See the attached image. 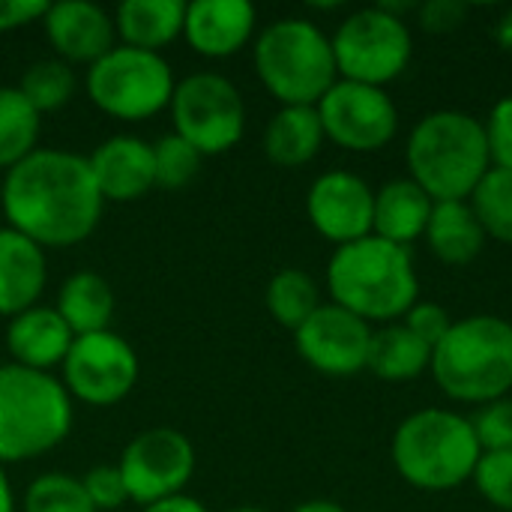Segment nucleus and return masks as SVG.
I'll list each match as a JSON object with an SVG mask.
<instances>
[{
    "label": "nucleus",
    "instance_id": "nucleus-1",
    "mask_svg": "<svg viewBox=\"0 0 512 512\" xmlns=\"http://www.w3.org/2000/svg\"><path fill=\"white\" fill-rule=\"evenodd\" d=\"M102 207L105 198L81 153L39 147L3 174L0 210L9 228L42 249L84 243L96 231Z\"/></svg>",
    "mask_w": 512,
    "mask_h": 512
},
{
    "label": "nucleus",
    "instance_id": "nucleus-2",
    "mask_svg": "<svg viewBox=\"0 0 512 512\" xmlns=\"http://www.w3.org/2000/svg\"><path fill=\"white\" fill-rule=\"evenodd\" d=\"M327 291L336 306L366 324H396L420 300V276L411 249L369 234L336 246L327 264Z\"/></svg>",
    "mask_w": 512,
    "mask_h": 512
},
{
    "label": "nucleus",
    "instance_id": "nucleus-3",
    "mask_svg": "<svg viewBox=\"0 0 512 512\" xmlns=\"http://www.w3.org/2000/svg\"><path fill=\"white\" fill-rule=\"evenodd\" d=\"M405 165L432 201H468L492 168L483 120L459 108L426 114L408 135Z\"/></svg>",
    "mask_w": 512,
    "mask_h": 512
},
{
    "label": "nucleus",
    "instance_id": "nucleus-4",
    "mask_svg": "<svg viewBox=\"0 0 512 512\" xmlns=\"http://www.w3.org/2000/svg\"><path fill=\"white\" fill-rule=\"evenodd\" d=\"M429 375L438 390L462 405H489L512 390V324L498 315L453 321L432 351Z\"/></svg>",
    "mask_w": 512,
    "mask_h": 512
},
{
    "label": "nucleus",
    "instance_id": "nucleus-5",
    "mask_svg": "<svg viewBox=\"0 0 512 512\" xmlns=\"http://www.w3.org/2000/svg\"><path fill=\"white\" fill-rule=\"evenodd\" d=\"M390 456L408 486L453 492L474 477L483 447L471 417L450 408H420L396 426Z\"/></svg>",
    "mask_w": 512,
    "mask_h": 512
},
{
    "label": "nucleus",
    "instance_id": "nucleus-6",
    "mask_svg": "<svg viewBox=\"0 0 512 512\" xmlns=\"http://www.w3.org/2000/svg\"><path fill=\"white\" fill-rule=\"evenodd\" d=\"M75 423L72 396L51 372L0 363V468L60 447Z\"/></svg>",
    "mask_w": 512,
    "mask_h": 512
},
{
    "label": "nucleus",
    "instance_id": "nucleus-7",
    "mask_svg": "<svg viewBox=\"0 0 512 512\" xmlns=\"http://www.w3.org/2000/svg\"><path fill=\"white\" fill-rule=\"evenodd\" d=\"M252 66L279 105H318L339 81L333 42L309 18H276L252 45Z\"/></svg>",
    "mask_w": 512,
    "mask_h": 512
},
{
    "label": "nucleus",
    "instance_id": "nucleus-8",
    "mask_svg": "<svg viewBox=\"0 0 512 512\" xmlns=\"http://www.w3.org/2000/svg\"><path fill=\"white\" fill-rule=\"evenodd\" d=\"M174 69L162 54L114 45L105 57L87 66V99L108 117L141 123L171 105Z\"/></svg>",
    "mask_w": 512,
    "mask_h": 512
},
{
    "label": "nucleus",
    "instance_id": "nucleus-9",
    "mask_svg": "<svg viewBox=\"0 0 512 512\" xmlns=\"http://www.w3.org/2000/svg\"><path fill=\"white\" fill-rule=\"evenodd\" d=\"M330 42L339 78L384 90L408 69L414 57L411 27L384 3L351 12L336 27Z\"/></svg>",
    "mask_w": 512,
    "mask_h": 512
},
{
    "label": "nucleus",
    "instance_id": "nucleus-10",
    "mask_svg": "<svg viewBox=\"0 0 512 512\" xmlns=\"http://www.w3.org/2000/svg\"><path fill=\"white\" fill-rule=\"evenodd\" d=\"M174 135L189 141L201 156L234 150L246 132V102L237 84L219 72H192L177 81L171 96Z\"/></svg>",
    "mask_w": 512,
    "mask_h": 512
},
{
    "label": "nucleus",
    "instance_id": "nucleus-11",
    "mask_svg": "<svg viewBox=\"0 0 512 512\" xmlns=\"http://www.w3.org/2000/svg\"><path fill=\"white\" fill-rule=\"evenodd\" d=\"M141 375V363L135 348L114 330L75 336L63 366L60 384L72 396V402L90 408H111L123 402Z\"/></svg>",
    "mask_w": 512,
    "mask_h": 512
},
{
    "label": "nucleus",
    "instance_id": "nucleus-12",
    "mask_svg": "<svg viewBox=\"0 0 512 512\" xmlns=\"http://www.w3.org/2000/svg\"><path fill=\"white\" fill-rule=\"evenodd\" d=\"M315 108L327 141L348 153H378L399 132V108L384 87L339 78Z\"/></svg>",
    "mask_w": 512,
    "mask_h": 512
},
{
    "label": "nucleus",
    "instance_id": "nucleus-13",
    "mask_svg": "<svg viewBox=\"0 0 512 512\" xmlns=\"http://www.w3.org/2000/svg\"><path fill=\"white\" fill-rule=\"evenodd\" d=\"M117 471L126 483L129 501L150 507L186 489L195 474V447L180 429L153 426L126 444Z\"/></svg>",
    "mask_w": 512,
    "mask_h": 512
},
{
    "label": "nucleus",
    "instance_id": "nucleus-14",
    "mask_svg": "<svg viewBox=\"0 0 512 512\" xmlns=\"http://www.w3.org/2000/svg\"><path fill=\"white\" fill-rule=\"evenodd\" d=\"M372 324L336 303H321L315 315L294 330L297 354L321 375L348 378L366 369L372 348Z\"/></svg>",
    "mask_w": 512,
    "mask_h": 512
},
{
    "label": "nucleus",
    "instance_id": "nucleus-15",
    "mask_svg": "<svg viewBox=\"0 0 512 512\" xmlns=\"http://www.w3.org/2000/svg\"><path fill=\"white\" fill-rule=\"evenodd\" d=\"M306 216L324 240L333 246H348L372 234L375 189L354 171H324L309 186Z\"/></svg>",
    "mask_w": 512,
    "mask_h": 512
},
{
    "label": "nucleus",
    "instance_id": "nucleus-16",
    "mask_svg": "<svg viewBox=\"0 0 512 512\" xmlns=\"http://www.w3.org/2000/svg\"><path fill=\"white\" fill-rule=\"evenodd\" d=\"M42 30L57 60L75 66H93L117 45L114 18L90 0H57L48 3Z\"/></svg>",
    "mask_w": 512,
    "mask_h": 512
},
{
    "label": "nucleus",
    "instance_id": "nucleus-17",
    "mask_svg": "<svg viewBox=\"0 0 512 512\" xmlns=\"http://www.w3.org/2000/svg\"><path fill=\"white\" fill-rule=\"evenodd\" d=\"M258 27V12L249 0H195L186 3L183 39L210 60H225L243 51Z\"/></svg>",
    "mask_w": 512,
    "mask_h": 512
},
{
    "label": "nucleus",
    "instance_id": "nucleus-18",
    "mask_svg": "<svg viewBox=\"0 0 512 512\" xmlns=\"http://www.w3.org/2000/svg\"><path fill=\"white\" fill-rule=\"evenodd\" d=\"M93 180L105 201L129 204L156 189L153 144L138 135H111L87 156Z\"/></svg>",
    "mask_w": 512,
    "mask_h": 512
},
{
    "label": "nucleus",
    "instance_id": "nucleus-19",
    "mask_svg": "<svg viewBox=\"0 0 512 512\" xmlns=\"http://www.w3.org/2000/svg\"><path fill=\"white\" fill-rule=\"evenodd\" d=\"M72 342H75V333L66 327V321L57 315L54 306L36 303L33 309L9 318V327H6V351L12 363L33 369V372L60 369Z\"/></svg>",
    "mask_w": 512,
    "mask_h": 512
},
{
    "label": "nucleus",
    "instance_id": "nucleus-20",
    "mask_svg": "<svg viewBox=\"0 0 512 512\" xmlns=\"http://www.w3.org/2000/svg\"><path fill=\"white\" fill-rule=\"evenodd\" d=\"M48 285L45 249L12 231L0 228V318H15L36 306Z\"/></svg>",
    "mask_w": 512,
    "mask_h": 512
},
{
    "label": "nucleus",
    "instance_id": "nucleus-21",
    "mask_svg": "<svg viewBox=\"0 0 512 512\" xmlns=\"http://www.w3.org/2000/svg\"><path fill=\"white\" fill-rule=\"evenodd\" d=\"M432 210H435V201L411 177L387 180L381 189H375L372 234L387 243L411 249V243H417L426 234Z\"/></svg>",
    "mask_w": 512,
    "mask_h": 512
},
{
    "label": "nucleus",
    "instance_id": "nucleus-22",
    "mask_svg": "<svg viewBox=\"0 0 512 512\" xmlns=\"http://www.w3.org/2000/svg\"><path fill=\"white\" fill-rule=\"evenodd\" d=\"M186 3L183 0H123L114 12V30L120 45L162 54L183 36Z\"/></svg>",
    "mask_w": 512,
    "mask_h": 512
},
{
    "label": "nucleus",
    "instance_id": "nucleus-23",
    "mask_svg": "<svg viewBox=\"0 0 512 512\" xmlns=\"http://www.w3.org/2000/svg\"><path fill=\"white\" fill-rule=\"evenodd\" d=\"M324 141L327 135L315 105H282L264 129V153L279 168L309 165Z\"/></svg>",
    "mask_w": 512,
    "mask_h": 512
},
{
    "label": "nucleus",
    "instance_id": "nucleus-24",
    "mask_svg": "<svg viewBox=\"0 0 512 512\" xmlns=\"http://www.w3.org/2000/svg\"><path fill=\"white\" fill-rule=\"evenodd\" d=\"M423 237L432 255L447 267H465L477 261L489 240L468 201H435Z\"/></svg>",
    "mask_w": 512,
    "mask_h": 512
},
{
    "label": "nucleus",
    "instance_id": "nucleus-25",
    "mask_svg": "<svg viewBox=\"0 0 512 512\" xmlns=\"http://www.w3.org/2000/svg\"><path fill=\"white\" fill-rule=\"evenodd\" d=\"M114 288L108 285L105 276L93 273V270H81L72 273L69 279H63L60 291H57V315L66 321V327L75 336H90V333H102L111 330V318H114Z\"/></svg>",
    "mask_w": 512,
    "mask_h": 512
},
{
    "label": "nucleus",
    "instance_id": "nucleus-26",
    "mask_svg": "<svg viewBox=\"0 0 512 512\" xmlns=\"http://www.w3.org/2000/svg\"><path fill=\"white\" fill-rule=\"evenodd\" d=\"M432 345H426L420 336H414L402 321L384 324L372 333L369 363L366 369L390 384H405L429 372L432 366Z\"/></svg>",
    "mask_w": 512,
    "mask_h": 512
},
{
    "label": "nucleus",
    "instance_id": "nucleus-27",
    "mask_svg": "<svg viewBox=\"0 0 512 512\" xmlns=\"http://www.w3.org/2000/svg\"><path fill=\"white\" fill-rule=\"evenodd\" d=\"M42 114L21 96L18 87H0V168L9 171L39 150Z\"/></svg>",
    "mask_w": 512,
    "mask_h": 512
},
{
    "label": "nucleus",
    "instance_id": "nucleus-28",
    "mask_svg": "<svg viewBox=\"0 0 512 512\" xmlns=\"http://www.w3.org/2000/svg\"><path fill=\"white\" fill-rule=\"evenodd\" d=\"M264 303L276 324H282L288 330H300L321 306V288L306 270L288 267L270 279V285L264 291Z\"/></svg>",
    "mask_w": 512,
    "mask_h": 512
},
{
    "label": "nucleus",
    "instance_id": "nucleus-29",
    "mask_svg": "<svg viewBox=\"0 0 512 512\" xmlns=\"http://www.w3.org/2000/svg\"><path fill=\"white\" fill-rule=\"evenodd\" d=\"M489 240L512 246V171L489 168L468 198Z\"/></svg>",
    "mask_w": 512,
    "mask_h": 512
},
{
    "label": "nucleus",
    "instance_id": "nucleus-30",
    "mask_svg": "<svg viewBox=\"0 0 512 512\" xmlns=\"http://www.w3.org/2000/svg\"><path fill=\"white\" fill-rule=\"evenodd\" d=\"M75 87H78L75 69H72L69 63L57 60V57H45V60L30 63V66L21 72V81H18L21 96H24L39 114L60 111V108L75 96Z\"/></svg>",
    "mask_w": 512,
    "mask_h": 512
},
{
    "label": "nucleus",
    "instance_id": "nucleus-31",
    "mask_svg": "<svg viewBox=\"0 0 512 512\" xmlns=\"http://www.w3.org/2000/svg\"><path fill=\"white\" fill-rule=\"evenodd\" d=\"M24 512H96L81 477L63 474V471H48L36 477L27 492H24Z\"/></svg>",
    "mask_w": 512,
    "mask_h": 512
},
{
    "label": "nucleus",
    "instance_id": "nucleus-32",
    "mask_svg": "<svg viewBox=\"0 0 512 512\" xmlns=\"http://www.w3.org/2000/svg\"><path fill=\"white\" fill-rule=\"evenodd\" d=\"M201 153L183 141L180 135H162L159 141H153V171H156V186L177 192L183 186H189L201 168Z\"/></svg>",
    "mask_w": 512,
    "mask_h": 512
},
{
    "label": "nucleus",
    "instance_id": "nucleus-33",
    "mask_svg": "<svg viewBox=\"0 0 512 512\" xmlns=\"http://www.w3.org/2000/svg\"><path fill=\"white\" fill-rule=\"evenodd\" d=\"M477 492L495 510L512 512V450L483 453L471 477Z\"/></svg>",
    "mask_w": 512,
    "mask_h": 512
},
{
    "label": "nucleus",
    "instance_id": "nucleus-34",
    "mask_svg": "<svg viewBox=\"0 0 512 512\" xmlns=\"http://www.w3.org/2000/svg\"><path fill=\"white\" fill-rule=\"evenodd\" d=\"M471 426L477 432V441H480L483 453L512 450V396L483 405L471 417Z\"/></svg>",
    "mask_w": 512,
    "mask_h": 512
},
{
    "label": "nucleus",
    "instance_id": "nucleus-35",
    "mask_svg": "<svg viewBox=\"0 0 512 512\" xmlns=\"http://www.w3.org/2000/svg\"><path fill=\"white\" fill-rule=\"evenodd\" d=\"M81 486H84V492H87L96 512H120L123 504H129V492H126V483H123L117 465L90 468L81 477Z\"/></svg>",
    "mask_w": 512,
    "mask_h": 512
},
{
    "label": "nucleus",
    "instance_id": "nucleus-36",
    "mask_svg": "<svg viewBox=\"0 0 512 512\" xmlns=\"http://www.w3.org/2000/svg\"><path fill=\"white\" fill-rule=\"evenodd\" d=\"M483 129L492 168L512 171V96H504L492 105L489 117L483 120Z\"/></svg>",
    "mask_w": 512,
    "mask_h": 512
},
{
    "label": "nucleus",
    "instance_id": "nucleus-37",
    "mask_svg": "<svg viewBox=\"0 0 512 512\" xmlns=\"http://www.w3.org/2000/svg\"><path fill=\"white\" fill-rule=\"evenodd\" d=\"M402 324H405L414 336H420L426 345L435 348V345L447 336V330L453 327V318H450V312H447L441 303L417 300V303L405 312Z\"/></svg>",
    "mask_w": 512,
    "mask_h": 512
},
{
    "label": "nucleus",
    "instance_id": "nucleus-38",
    "mask_svg": "<svg viewBox=\"0 0 512 512\" xmlns=\"http://www.w3.org/2000/svg\"><path fill=\"white\" fill-rule=\"evenodd\" d=\"M468 6L459 3V0H429L420 6V21H423V30L429 33H450L462 24Z\"/></svg>",
    "mask_w": 512,
    "mask_h": 512
},
{
    "label": "nucleus",
    "instance_id": "nucleus-39",
    "mask_svg": "<svg viewBox=\"0 0 512 512\" xmlns=\"http://www.w3.org/2000/svg\"><path fill=\"white\" fill-rule=\"evenodd\" d=\"M48 12L45 0H0V33L21 30L27 24L42 21Z\"/></svg>",
    "mask_w": 512,
    "mask_h": 512
},
{
    "label": "nucleus",
    "instance_id": "nucleus-40",
    "mask_svg": "<svg viewBox=\"0 0 512 512\" xmlns=\"http://www.w3.org/2000/svg\"><path fill=\"white\" fill-rule=\"evenodd\" d=\"M144 512H210L198 498H192V495H171V498H162V501H156V504H150V507H144Z\"/></svg>",
    "mask_w": 512,
    "mask_h": 512
},
{
    "label": "nucleus",
    "instance_id": "nucleus-41",
    "mask_svg": "<svg viewBox=\"0 0 512 512\" xmlns=\"http://www.w3.org/2000/svg\"><path fill=\"white\" fill-rule=\"evenodd\" d=\"M291 512H348L342 504L330 501V498H315V501H306L300 507H294Z\"/></svg>",
    "mask_w": 512,
    "mask_h": 512
},
{
    "label": "nucleus",
    "instance_id": "nucleus-42",
    "mask_svg": "<svg viewBox=\"0 0 512 512\" xmlns=\"http://www.w3.org/2000/svg\"><path fill=\"white\" fill-rule=\"evenodd\" d=\"M495 39H498L501 48L512 51V9H507V12L501 15V21H498V27H495Z\"/></svg>",
    "mask_w": 512,
    "mask_h": 512
},
{
    "label": "nucleus",
    "instance_id": "nucleus-43",
    "mask_svg": "<svg viewBox=\"0 0 512 512\" xmlns=\"http://www.w3.org/2000/svg\"><path fill=\"white\" fill-rule=\"evenodd\" d=\"M0 512H15V492L3 468H0Z\"/></svg>",
    "mask_w": 512,
    "mask_h": 512
},
{
    "label": "nucleus",
    "instance_id": "nucleus-44",
    "mask_svg": "<svg viewBox=\"0 0 512 512\" xmlns=\"http://www.w3.org/2000/svg\"><path fill=\"white\" fill-rule=\"evenodd\" d=\"M231 512H264V510H258V507H240V510H231Z\"/></svg>",
    "mask_w": 512,
    "mask_h": 512
},
{
    "label": "nucleus",
    "instance_id": "nucleus-45",
    "mask_svg": "<svg viewBox=\"0 0 512 512\" xmlns=\"http://www.w3.org/2000/svg\"><path fill=\"white\" fill-rule=\"evenodd\" d=\"M0 216H3V210H0Z\"/></svg>",
    "mask_w": 512,
    "mask_h": 512
}]
</instances>
